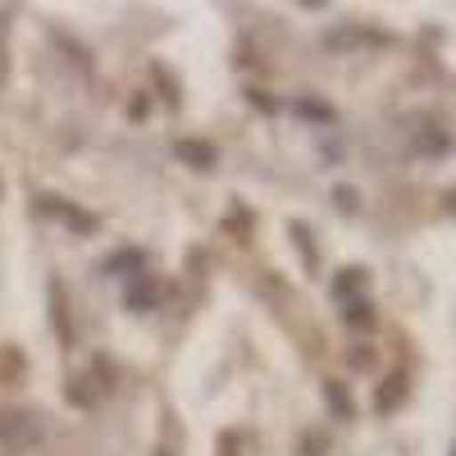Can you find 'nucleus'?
Returning <instances> with one entry per match:
<instances>
[{
    "label": "nucleus",
    "mask_w": 456,
    "mask_h": 456,
    "mask_svg": "<svg viewBox=\"0 0 456 456\" xmlns=\"http://www.w3.org/2000/svg\"><path fill=\"white\" fill-rule=\"evenodd\" d=\"M37 438H42V429H37L32 415H5V420H0V443H5L10 452H23Z\"/></svg>",
    "instance_id": "obj_1"
}]
</instances>
